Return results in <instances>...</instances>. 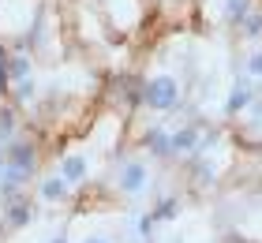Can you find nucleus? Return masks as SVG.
<instances>
[{"label":"nucleus","mask_w":262,"mask_h":243,"mask_svg":"<svg viewBox=\"0 0 262 243\" xmlns=\"http://www.w3.org/2000/svg\"><path fill=\"white\" fill-rule=\"evenodd\" d=\"M142 101L150 108H158V113H165V108H172L180 101V86H176L172 75H158V79H150L146 86H142Z\"/></svg>","instance_id":"nucleus-1"},{"label":"nucleus","mask_w":262,"mask_h":243,"mask_svg":"<svg viewBox=\"0 0 262 243\" xmlns=\"http://www.w3.org/2000/svg\"><path fill=\"white\" fill-rule=\"evenodd\" d=\"M142 184H146V168H142L139 161H127L124 172H120V187L127 194H135V191H142Z\"/></svg>","instance_id":"nucleus-2"},{"label":"nucleus","mask_w":262,"mask_h":243,"mask_svg":"<svg viewBox=\"0 0 262 243\" xmlns=\"http://www.w3.org/2000/svg\"><path fill=\"white\" fill-rule=\"evenodd\" d=\"M251 101H255L251 82H247V79H240V82L232 86V94H229V101H225V108H229V113H240V108H247Z\"/></svg>","instance_id":"nucleus-3"},{"label":"nucleus","mask_w":262,"mask_h":243,"mask_svg":"<svg viewBox=\"0 0 262 243\" xmlns=\"http://www.w3.org/2000/svg\"><path fill=\"white\" fill-rule=\"evenodd\" d=\"M8 165H11V168H23V172H34V146L15 142V146L8 150Z\"/></svg>","instance_id":"nucleus-4"},{"label":"nucleus","mask_w":262,"mask_h":243,"mask_svg":"<svg viewBox=\"0 0 262 243\" xmlns=\"http://www.w3.org/2000/svg\"><path fill=\"white\" fill-rule=\"evenodd\" d=\"M172 150H176V153H199V150H202V142H199V131H195V127H184V131H176V135H172Z\"/></svg>","instance_id":"nucleus-5"},{"label":"nucleus","mask_w":262,"mask_h":243,"mask_svg":"<svg viewBox=\"0 0 262 243\" xmlns=\"http://www.w3.org/2000/svg\"><path fill=\"white\" fill-rule=\"evenodd\" d=\"M146 146H150V153H158V157L176 153V150H172V135H169L165 127H154V131H150V139H146Z\"/></svg>","instance_id":"nucleus-6"},{"label":"nucleus","mask_w":262,"mask_h":243,"mask_svg":"<svg viewBox=\"0 0 262 243\" xmlns=\"http://www.w3.org/2000/svg\"><path fill=\"white\" fill-rule=\"evenodd\" d=\"M60 176L68 180V184H79V180L86 176V161H82L79 153H71V157H64V165H60Z\"/></svg>","instance_id":"nucleus-7"},{"label":"nucleus","mask_w":262,"mask_h":243,"mask_svg":"<svg viewBox=\"0 0 262 243\" xmlns=\"http://www.w3.org/2000/svg\"><path fill=\"white\" fill-rule=\"evenodd\" d=\"M251 11H255L251 0H225V15H229V23H236V27H240Z\"/></svg>","instance_id":"nucleus-8"},{"label":"nucleus","mask_w":262,"mask_h":243,"mask_svg":"<svg viewBox=\"0 0 262 243\" xmlns=\"http://www.w3.org/2000/svg\"><path fill=\"white\" fill-rule=\"evenodd\" d=\"M64 191H68V180L64 176H53V180H45V184H41L45 198H64Z\"/></svg>","instance_id":"nucleus-9"},{"label":"nucleus","mask_w":262,"mask_h":243,"mask_svg":"<svg viewBox=\"0 0 262 243\" xmlns=\"http://www.w3.org/2000/svg\"><path fill=\"white\" fill-rule=\"evenodd\" d=\"M240 30L247 34V38H262V11H251V15L240 23Z\"/></svg>","instance_id":"nucleus-10"},{"label":"nucleus","mask_w":262,"mask_h":243,"mask_svg":"<svg viewBox=\"0 0 262 243\" xmlns=\"http://www.w3.org/2000/svg\"><path fill=\"white\" fill-rule=\"evenodd\" d=\"M8 221L11 225H27L30 221V206L27 202H15V206H11V213H8Z\"/></svg>","instance_id":"nucleus-11"},{"label":"nucleus","mask_w":262,"mask_h":243,"mask_svg":"<svg viewBox=\"0 0 262 243\" xmlns=\"http://www.w3.org/2000/svg\"><path fill=\"white\" fill-rule=\"evenodd\" d=\"M8 71H11V75H15V79H23V75H27V71H30V60H27V56H11Z\"/></svg>","instance_id":"nucleus-12"},{"label":"nucleus","mask_w":262,"mask_h":243,"mask_svg":"<svg viewBox=\"0 0 262 243\" xmlns=\"http://www.w3.org/2000/svg\"><path fill=\"white\" fill-rule=\"evenodd\" d=\"M8 86V56H4V49H0V94H4Z\"/></svg>","instance_id":"nucleus-13"},{"label":"nucleus","mask_w":262,"mask_h":243,"mask_svg":"<svg viewBox=\"0 0 262 243\" xmlns=\"http://www.w3.org/2000/svg\"><path fill=\"white\" fill-rule=\"evenodd\" d=\"M247 71H251V75H262V53H255L251 60H247Z\"/></svg>","instance_id":"nucleus-14"},{"label":"nucleus","mask_w":262,"mask_h":243,"mask_svg":"<svg viewBox=\"0 0 262 243\" xmlns=\"http://www.w3.org/2000/svg\"><path fill=\"white\" fill-rule=\"evenodd\" d=\"M4 165H8V153L0 150V176H4Z\"/></svg>","instance_id":"nucleus-15"},{"label":"nucleus","mask_w":262,"mask_h":243,"mask_svg":"<svg viewBox=\"0 0 262 243\" xmlns=\"http://www.w3.org/2000/svg\"><path fill=\"white\" fill-rule=\"evenodd\" d=\"M86 243H105V239H86Z\"/></svg>","instance_id":"nucleus-16"},{"label":"nucleus","mask_w":262,"mask_h":243,"mask_svg":"<svg viewBox=\"0 0 262 243\" xmlns=\"http://www.w3.org/2000/svg\"><path fill=\"white\" fill-rule=\"evenodd\" d=\"M49 243H64V239H49Z\"/></svg>","instance_id":"nucleus-17"}]
</instances>
